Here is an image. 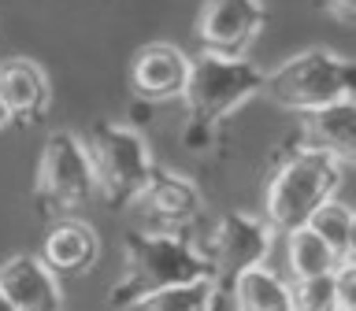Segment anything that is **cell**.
<instances>
[{
    "instance_id": "cell-1",
    "label": "cell",
    "mask_w": 356,
    "mask_h": 311,
    "mask_svg": "<svg viewBox=\"0 0 356 311\" xmlns=\"http://www.w3.org/2000/svg\"><path fill=\"white\" fill-rule=\"evenodd\" d=\"M260 89H264V71L245 52L204 49L200 56H193L182 89L186 119H189L182 130V144H189L193 152H204L211 137H216L219 122L230 119Z\"/></svg>"
},
{
    "instance_id": "cell-2",
    "label": "cell",
    "mask_w": 356,
    "mask_h": 311,
    "mask_svg": "<svg viewBox=\"0 0 356 311\" xmlns=\"http://www.w3.org/2000/svg\"><path fill=\"white\" fill-rule=\"evenodd\" d=\"M127 255V278L108 293L111 308H134L145 293L160 285L189 282V278L216 274L200 244L186 237V230H134L122 244Z\"/></svg>"
},
{
    "instance_id": "cell-3",
    "label": "cell",
    "mask_w": 356,
    "mask_h": 311,
    "mask_svg": "<svg viewBox=\"0 0 356 311\" xmlns=\"http://www.w3.org/2000/svg\"><path fill=\"white\" fill-rule=\"evenodd\" d=\"M345 174V160H338L327 149L316 144H300L275 167L271 182L264 196V215L275 233H286L293 226H305L308 215L316 211L327 196L338 193Z\"/></svg>"
},
{
    "instance_id": "cell-4",
    "label": "cell",
    "mask_w": 356,
    "mask_h": 311,
    "mask_svg": "<svg viewBox=\"0 0 356 311\" xmlns=\"http://www.w3.org/2000/svg\"><path fill=\"white\" fill-rule=\"evenodd\" d=\"M82 141L89 152V167H93L100 200L111 211L130 208V200L141 193V185L149 182L156 167L149 141L138 130L122 126V122H93Z\"/></svg>"
},
{
    "instance_id": "cell-5",
    "label": "cell",
    "mask_w": 356,
    "mask_h": 311,
    "mask_svg": "<svg viewBox=\"0 0 356 311\" xmlns=\"http://www.w3.org/2000/svg\"><path fill=\"white\" fill-rule=\"evenodd\" d=\"M356 89V67L353 60L330 52V49H308L297 52L278 67L264 74V93L286 111H316L338 96H349Z\"/></svg>"
},
{
    "instance_id": "cell-6",
    "label": "cell",
    "mask_w": 356,
    "mask_h": 311,
    "mask_svg": "<svg viewBox=\"0 0 356 311\" xmlns=\"http://www.w3.org/2000/svg\"><path fill=\"white\" fill-rule=\"evenodd\" d=\"M38 204L44 215H74L78 208H86L97 196V178L89 167V152L86 141L78 133L56 130L41 149V163H38Z\"/></svg>"
},
{
    "instance_id": "cell-7",
    "label": "cell",
    "mask_w": 356,
    "mask_h": 311,
    "mask_svg": "<svg viewBox=\"0 0 356 311\" xmlns=\"http://www.w3.org/2000/svg\"><path fill=\"white\" fill-rule=\"evenodd\" d=\"M271 244H275V230L267 219L245 215V211H227V215L216 219V226H211L208 241L200 249H204L211 271H216V282L227 285L245 267L267 263Z\"/></svg>"
},
{
    "instance_id": "cell-8",
    "label": "cell",
    "mask_w": 356,
    "mask_h": 311,
    "mask_svg": "<svg viewBox=\"0 0 356 311\" xmlns=\"http://www.w3.org/2000/svg\"><path fill=\"white\" fill-rule=\"evenodd\" d=\"M130 208L138 215L141 230H186L197 222L204 200H200V189L189 178L163 171V167H152L149 182L130 200Z\"/></svg>"
},
{
    "instance_id": "cell-9",
    "label": "cell",
    "mask_w": 356,
    "mask_h": 311,
    "mask_svg": "<svg viewBox=\"0 0 356 311\" xmlns=\"http://www.w3.org/2000/svg\"><path fill=\"white\" fill-rule=\"evenodd\" d=\"M267 11L260 0H204L197 15V37L211 52H249L260 37Z\"/></svg>"
},
{
    "instance_id": "cell-10",
    "label": "cell",
    "mask_w": 356,
    "mask_h": 311,
    "mask_svg": "<svg viewBox=\"0 0 356 311\" xmlns=\"http://www.w3.org/2000/svg\"><path fill=\"white\" fill-rule=\"evenodd\" d=\"M0 300H4V311H60L63 289L41 255L22 252L0 263Z\"/></svg>"
},
{
    "instance_id": "cell-11",
    "label": "cell",
    "mask_w": 356,
    "mask_h": 311,
    "mask_svg": "<svg viewBox=\"0 0 356 311\" xmlns=\"http://www.w3.org/2000/svg\"><path fill=\"white\" fill-rule=\"evenodd\" d=\"M186 74H189V56L178 44H167V41L145 44L130 60V89L145 104L178 100L186 89Z\"/></svg>"
},
{
    "instance_id": "cell-12",
    "label": "cell",
    "mask_w": 356,
    "mask_h": 311,
    "mask_svg": "<svg viewBox=\"0 0 356 311\" xmlns=\"http://www.w3.org/2000/svg\"><path fill=\"white\" fill-rule=\"evenodd\" d=\"M0 100L8 108V122H19V126L41 122L52 104L49 74L33 60H26V56H15V60L0 63Z\"/></svg>"
},
{
    "instance_id": "cell-13",
    "label": "cell",
    "mask_w": 356,
    "mask_h": 311,
    "mask_svg": "<svg viewBox=\"0 0 356 311\" xmlns=\"http://www.w3.org/2000/svg\"><path fill=\"white\" fill-rule=\"evenodd\" d=\"M100 255V241L89 222L74 215H60L52 222L49 237L41 244V260L52 267L56 274H86Z\"/></svg>"
},
{
    "instance_id": "cell-14",
    "label": "cell",
    "mask_w": 356,
    "mask_h": 311,
    "mask_svg": "<svg viewBox=\"0 0 356 311\" xmlns=\"http://www.w3.org/2000/svg\"><path fill=\"white\" fill-rule=\"evenodd\" d=\"M308 115V130L305 141L316 144V149L334 152L338 160L349 163L353 149H356V96H338L330 104H323L316 111H305Z\"/></svg>"
},
{
    "instance_id": "cell-15",
    "label": "cell",
    "mask_w": 356,
    "mask_h": 311,
    "mask_svg": "<svg viewBox=\"0 0 356 311\" xmlns=\"http://www.w3.org/2000/svg\"><path fill=\"white\" fill-rule=\"evenodd\" d=\"M219 296H234L230 304L245 308V311H289L293 308L289 285L275 271H267L264 263L238 271L227 285H219Z\"/></svg>"
},
{
    "instance_id": "cell-16",
    "label": "cell",
    "mask_w": 356,
    "mask_h": 311,
    "mask_svg": "<svg viewBox=\"0 0 356 311\" xmlns=\"http://www.w3.org/2000/svg\"><path fill=\"white\" fill-rule=\"evenodd\" d=\"M216 293H219L216 274H204V278H189V282L152 289L134 308H141V311H208V308H216Z\"/></svg>"
},
{
    "instance_id": "cell-17",
    "label": "cell",
    "mask_w": 356,
    "mask_h": 311,
    "mask_svg": "<svg viewBox=\"0 0 356 311\" xmlns=\"http://www.w3.org/2000/svg\"><path fill=\"white\" fill-rule=\"evenodd\" d=\"M286 260H289L293 278H312V274L334 271L341 255L334 252L312 226H293V230H286Z\"/></svg>"
},
{
    "instance_id": "cell-18",
    "label": "cell",
    "mask_w": 356,
    "mask_h": 311,
    "mask_svg": "<svg viewBox=\"0 0 356 311\" xmlns=\"http://www.w3.org/2000/svg\"><path fill=\"white\" fill-rule=\"evenodd\" d=\"M305 226L316 230L338 255H353V249H356V215H353V208L345 204V200L327 196V200H323V204L308 215Z\"/></svg>"
},
{
    "instance_id": "cell-19",
    "label": "cell",
    "mask_w": 356,
    "mask_h": 311,
    "mask_svg": "<svg viewBox=\"0 0 356 311\" xmlns=\"http://www.w3.org/2000/svg\"><path fill=\"white\" fill-rule=\"evenodd\" d=\"M289 296H293L297 311H334L338 308V282H334V271L312 274V278H293Z\"/></svg>"
},
{
    "instance_id": "cell-20",
    "label": "cell",
    "mask_w": 356,
    "mask_h": 311,
    "mask_svg": "<svg viewBox=\"0 0 356 311\" xmlns=\"http://www.w3.org/2000/svg\"><path fill=\"white\" fill-rule=\"evenodd\" d=\"M323 8H327L338 22H345V26L356 22V0H323Z\"/></svg>"
},
{
    "instance_id": "cell-21",
    "label": "cell",
    "mask_w": 356,
    "mask_h": 311,
    "mask_svg": "<svg viewBox=\"0 0 356 311\" xmlns=\"http://www.w3.org/2000/svg\"><path fill=\"white\" fill-rule=\"evenodd\" d=\"M8 126V108H4V100H0V130Z\"/></svg>"
}]
</instances>
